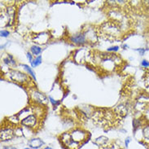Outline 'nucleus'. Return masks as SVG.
<instances>
[{"label": "nucleus", "instance_id": "1a4fd4ad", "mask_svg": "<svg viewBox=\"0 0 149 149\" xmlns=\"http://www.w3.org/2000/svg\"><path fill=\"white\" fill-rule=\"evenodd\" d=\"M109 141V139L105 136H100V137L97 138L95 139V140L94 141V143L95 145L101 147V148H104L105 146L107 145V143Z\"/></svg>", "mask_w": 149, "mask_h": 149}, {"label": "nucleus", "instance_id": "6ab92c4d", "mask_svg": "<svg viewBox=\"0 0 149 149\" xmlns=\"http://www.w3.org/2000/svg\"><path fill=\"white\" fill-rule=\"evenodd\" d=\"M136 51L137 52H139L140 53V55L141 56H143V54H144V52H146V50L144 48H139V49H136Z\"/></svg>", "mask_w": 149, "mask_h": 149}, {"label": "nucleus", "instance_id": "bb28decb", "mask_svg": "<svg viewBox=\"0 0 149 149\" xmlns=\"http://www.w3.org/2000/svg\"><path fill=\"white\" fill-rule=\"evenodd\" d=\"M10 149H17L16 147H12V148H10Z\"/></svg>", "mask_w": 149, "mask_h": 149}, {"label": "nucleus", "instance_id": "ddd939ff", "mask_svg": "<svg viewBox=\"0 0 149 149\" xmlns=\"http://www.w3.org/2000/svg\"><path fill=\"white\" fill-rule=\"evenodd\" d=\"M31 52L33 54V55H35V56H38V55L41 54L42 52V49L38 47V46H33L31 47Z\"/></svg>", "mask_w": 149, "mask_h": 149}, {"label": "nucleus", "instance_id": "a211bd4d", "mask_svg": "<svg viewBox=\"0 0 149 149\" xmlns=\"http://www.w3.org/2000/svg\"><path fill=\"white\" fill-rule=\"evenodd\" d=\"M0 34H1V37H8L9 35V32H8V30H2L1 33H0Z\"/></svg>", "mask_w": 149, "mask_h": 149}, {"label": "nucleus", "instance_id": "f257e3e1", "mask_svg": "<svg viewBox=\"0 0 149 149\" xmlns=\"http://www.w3.org/2000/svg\"><path fill=\"white\" fill-rule=\"evenodd\" d=\"M102 31L104 35L108 37V38H115L120 33V30L118 29V28L112 23H106L104 24L102 27Z\"/></svg>", "mask_w": 149, "mask_h": 149}, {"label": "nucleus", "instance_id": "f8f14e48", "mask_svg": "<svg viewBox=\"0 0 149 149\" xmlns=\"http://www.w3.org/2000/svg\"><path fill=\"white\" fill-rule=\"evenodd\" d=\"M41 64H42V56H37L36 58L33 59L32 62H31V65H32L33 68H35L37 66L40 65Z\"/></svg>", "mask_w": 149, "mask_h": 149}, {"label": "nucleus", "instance_id": "aec40b11", "mask_svg": "<svg viewBox=\"0 0 149 149\" xmlns=\"http://www.w3.org/2000/svg\"><path fill=\"white\" fill-rule=\"evenodd\" d=\"M49 99H50V101H51V102L52 103V104H53V105H55V106H56V105L59 104V102H58V101L54 100H53L52 98V97H51V96L49 97Z\"/></svg>", "mask_w": 149, "mask_h": 149}, {"label": "nucleus", "instance_id": "f3484780", "mask_svg": "<svg viewBox=\"0 0 149 149\" xmlns=\"http://www.w3.org/2000/svg\"><path fill=\"white\" fill-rule=\"evenodd\" d=\"M119 50V47L118 46H114V47H111L108 48V52H117Z\"/></svg>", "mask_w": 149, "mask_h": 149}, {"label": "nucleus", "instance_id": "423d86ee", "mask_svg": "<svg viewBox=\"0 0 149 149\" xmlns=\"http://www.w3.org/2000/svg\"><path fill=\"white\" fill-rule=\"evenodd\" d=\"M70 41L77 45H82L86 42V37L84 33H79L70 38Z\"/></svg>", "mask_w": 149, "mask_h": 149}, {"label": "nucleus", "instance_id": "a878e982", "mask_svg": "<svg viewBox=\"0 0 149 149\" xmlns=\"http://www.w3.org/2000/svg\"><path fill=\"white\" fill-rule=\"evenodd\" d=\"M3 149H10V148H9V147H3Z\"/></svg>", "mask_w": 149, "mask_h": 149}, {"label": "nucleus", "instance_id": "6e6552de", "mask_svg": "<svg viewBox=\"0 0 149 149\" xmlns=\"http://www.w3.org/2000/svg\"><path fill=\"white\" fill-rule=\"evenodd\" d=\"M32 96L35 100L38 101V102H40L42 104H46L47 102V97L45 96L43 94L38 92V91H36L32 93Z\"/></svg>", "mask_w": 149, "mask_h": 149}, {"label": "nucleus", "instance_id": "4be33fe9", "mask_svg": "<svg viewBox=\"0 0 149 149\" xmlns=\"http://www.w3.org/2000/svg\"><path fill=\"white\" fill-rule=\"evenodd\" d=\"M130 143V138L128 137L126 139H125V145L126 148H128V146H129V143Z\"/></svg>", "mask_w": 149, "mask_h": 149}, {"label": "nucleus", "instance_id": "cd10ccee", "mask_svg": "<svg viewBox=\"0 0 149 149\" xmlns=\"http://www.w3.org/2000/svg\"><path fill=\"white\" fill-rule=\"evenodd\" d=\"M24 149H31V148H30L29 147H28V148H24Z\"/></svg>", "mask_w": 149, "mask_h": 149}, {"label": "nucleus", "instance_id": "412c9836", "mask_svg": "<svg viewBox=\"0 0 149 149\" xmlns=\"http://www.w3.org/2000/svg\"><path fill=\"white\" fill-rule=\"evenodd\" d=\"M26 55H27V58H28L29 61V62H30V63H31V62H32V61H33V57H32V55H31V54H30V53H29V52L27 53V54H26Z\"/></svg>", "mask_w": 149, "mask_h": 149}, {"label": "nucleus", "instance_id": "dca6fc26", "mask_svg": "<svg viewBox=\"0 0 149 149\" xmlns=\"http://www.w3.org/2000/svg\"><path fill=\"white\" fill-rule=\"evenodd\" d=\"M141 66L143 68H149V61L143 60L141 62Z\"/></svg>", "mask_w": 149, "mask_h": 149}, {"label": "nucleus", "instance_id": "393cba45", "mask_svg": "<svg viewBox=\"0 0 149 149\" xmlns=\"http://www.w3.org/2000/svg\"><path fill=\"white\" fill-rule=\"evenodd\" d=\"M123 47H124V49H126L127 47H128V46H127V45H124V46H123Z\"/></svg>", "mask_w": 149, "mask_h": 149}, {"label": "nucleus", "instance_id": "b1692460", "mask_svg": "<svg viewBox=\"0 0 149 149\" xmlns=\"http://www.w3.org/2000/svg\"><path fill=\"white\" fill-rule=\"evenodd\" d=\"M42 149H53L52 148H51V147H45L44 148Z\"/></svg>", "mask_w": 149, "mask_h": 149}, {"label": "nucleus", "instance_id": "f03ea898", "mask_svg": "<svg viewBox=\"0 0 149 149\" xmlns=\"http://www.w3.org/2000/svg\"><path fill=\"white\" fill-rule=\"evenodd\" d=\"M9 74H10V77L15 81L24 82V81H28V77L19 71H11Z\"/></svg>", "mask_w": 149, "mask_h": 149}, {"label": "nucleus", "instance_id": "5701e85b", "mask_svg": "<svg viewBox=\"0 0 149 149\" xmlns=\"http://www.w3.org/2000/svg\"><path fill=\"white\" fill-rule=\"evenodd\" d=\"M145 81L149 85V73H148V75H147V78H146Z\"/></svg>", "mask_w": 149, "mask_h": 149}, {"label": "nucleus", "instance_id": "7ed1b4c3", "mask_svg": "<svg viewBox=\"0 0 149 149\" xmlns=\"http://www.w3.org/2000/svg\"><path fill=\"white\" fill-rule=\"evenodd\" d=\"M71 134V137L73 141L77 142L80 143V142L85 140V139L86 137V134L83 130H73Z\"/></svg>", "mask_w": 149, "mask_h": 149}, {"label": "nucleus", "instance_id": "39448f33", "mask_svg": "<svg viewBox=\"0 0 149 149\" xmlns=\"http://www.w3.org/2000/svg\"><path fill=\"white\" fill-rule=\"evenodd\" d=\"M28 145L30 148L38 149L44 145V142L39 138H33L28 142Z\"/></svg>", "mask_w": 149, "mask_h": 149}, {"label": "nucleus", "instance_id": "9d476101", "mask_svg": "<svg viewBox=\"0 0 149 149\" xmlns=\"http://www.w3.org/2000/svg\"><path fill=\"white\" fill-rule=\"evenodd\" d=\"M61 142H62V143L64 144L66 147H68V146L73 142V139H72V137H71V134L69 133H65L63 134L62 135H61Z\"/></svg>", "mask_w": 149, "mask_h": 149}, {"label": "nucleus", "instance_id": "20e7f679", "mask_svg": "<svg viewBox=\"0 0 149 149\" xmlns=\"http://www.w3.org/2000/svg\"><path fill=\"white\" fill-rule=\"evenodd\" d=\"M13 136H14V131L12 129H4L1 130L0 139L2 142L11 140Z\"/></svg>", "mask_w": 149, "mask_h": 149}, {"label": "nucleus", "instance_id": "9b49d317", "mask_svg": "<svg viewBox=\"0 0 149 149\" xmlns=\"http://www.w3.org/2000/svg\"><path fill=\"white\" fill-rule=\"evenodd\" d=\"M47 39H48L47 33H40V34L38 35V37L35 38V41H36L37 42L42 44V43H46Z\"/></svg>", "mask_w": 149, "mask_h": 149}, {"label": "nucleus", "instance_id": "2eb2a0df", "mask_svg": "<svg viewBox=\"0 0 149 149\" xmlns=\"http://www.w3.org/2000/svg\"><path fill=\"white\" fill-rule=\"evenodd\" d=\"M143 134L144 140L147 143H149V125L143 128Z\"/></svg>", "mask_w": 149, "mask_h": 149}, {"label": "nucleus", "instance_id": "4468645a", "mask_svg": "<svg viewBox=\"0 0 149 149\" xmlns=\"http://www.w3.org/2000/svg\"><path fill=\"white\" fill-rule=\"evenodd\" d=\"M22 67H24V69H25V70H26V71L29 73V74H30V76L33 77V78L36 81V76H35V73H34V72L33 71L32 68L29 67L28 65H22Z\"/></svg>", "mask_w": 149, "mask_h": 149}, {"label": "nucleus", "instance_id": "0eeeda50", "mask_svg": "<svg viewBox=\"0 0 149 149\" xmlns=\"http://www.w3.org/2000/svg\"><path fill=\"white\" fill-rule=\"evenodd\" d=\"M36 117H34L33 115H29L28 117H26L24 118V120L21 121V124L25 126H28V127H34L36 125Z\"/></svg>", "mask_w": 149, "mask_h": 149}]
</instances>
